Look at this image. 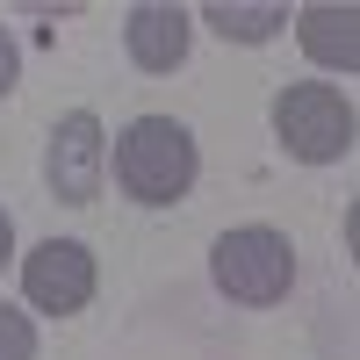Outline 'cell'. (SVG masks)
I'll return each instance as SVG.
<instances>
[{
    "label": "cell",
    "instance_id": "obj_10",
    "mask_svg": "<svg viewBox=\"0 0 360 360\" xmlns=\"http://www.w3.org/2000/svg\"><path fill=\"white\" fill-rule=\"evenodd\" d=\"M15 79H22V44L8 37V29H0V101L15 94Z\"/></svg>",
    "mask_w": 360,
    "mask_h": 360
},
{
    "label": "cell",
    "instance_id": "obj_2",
    "mask_svg": "<svg viewBox=\"0 0 360 360\" xmlns=\"http://www.w3.org/2000/svg\"><path fill=\"white\" fill-rule=\"evenodd\" d=\"M266 115H274L281 152L303 159V166H339V159H353V144H360V115L346 101V86H332V79H295V86H281Z\"/></svg>",
    "mask_w": 360,
    "mask_h": 360
},
{
    "label": "cell",
    "instance_id": "obj_7",
    "mask_svg": "<svg viewBox=\"0 0 360 360\" xmlns=\"http://www.w3.org/2000/svg\"><path fill=\"white\" fill-rule=\"evenodd\" d=\"M288 22H295V37H303V51L317 65H332V72L360 65V8H346V0H310V8H295Z\"/></svg>",
    "mask_w": 360,
    "mask_h": 360
},
{
    "label": "cell",
    "instance_id": "obj_5",
    "mask_svg": "<svg viewBox=\"0 0 360 360\" xmlns=\"http://www.w3.org/2000/svg\"><path fill=\"white\" fill-rule=\"evenodd\" d=\"M101 173H108V137H101V123H94L86 108L58 115V123H51V144H44V188H51L58 202L86 209V202L101 195Z\"/></svg>",
    "mask_w": 360,
    "mask_h": 360
},
{
    "label": "cell",
    "instance_id": "obj_8",
    "mask_svg": "<svg viewBox=\"0 0 360 360\" xmlns=\"http://www.w3.org/2000/svg\"><path fill=\"white\" fill-rule=\"evenodd\" d=\"M195 22H209L224 44H274L288 8H281V0H209Z\"/></svg>",
    "mask_w": 360,
    "mask_h": 360
},
{
    "label": "cell",
    "instance_id": "obj_3",
    "mask_svg": "<svg viewBox=\"0 0 360 360\" xmlns=\"http://www.w3.org/2000/svg\"><path fill=\"white\" fill-rule=\"evenodd\" d=\"M209 281L245 310H274L295 288V238L274 224H238L209 245Z\"/></svg>",
    "mask_w": 360,
    "mask_h": 360
},
{
    "label": "cell",
    "instance_id": "obj_11",
    "mask_svg": "<svg viewBox=\"0 0 360 360\" xmlns=\"http://www.w3.org/2000/svg\"><path fill=\"white\" fill-rule=\"evenodd\" d=\"M8 259H15V217L0 209V266H8Z\"/></svg>",
    "mask_w": 360,
    "mask_h": 360
},
{
    "label": "cell",
    "instance_id": "obj_4",
    "mask_svg": "<svg viewBox=\"0 0 360 360\" xmlns=\"http://www.w3.org/2000/svg\"><path fill=\"white\" fill-rule=\"evenodd\" d=\"M94 288H101V266H94V252H86L79 238H44V245L22 259V295H29V310H44V317H79L94 303Z\"/></svg>",
    "mask_w": 360,
    "mask_h": 360
},
{
    "label": "cell",
    "instance_id": "obj_6",
    "mask_svg": "<svg viewBox=\"0 0 360 360\" xmlns=\"http://www.w3.org/2000/svg\"><path fill=\"white\" fill-rule=\"evenodd\" d=\"M188 44H195V15L173 8V0H137V8L123 15V51L137 72H180L188 65Z\"/></svg>",
    "mask_w": 360,
    "mask_h": 360
},
{
    "label": "cell",
    "instance_id": "obj_1",
    "mask_svg": "<svg viewBox=\"0 0 360 360\" xmlns=\"http://www.w3.org/2000/svg\"><path fill=\"white\" fill-rule=\"evenodd\" d=\"M108 166H115V188H123L137 209H173V202H188L195 173H202V152H195L188 123H173V115H137V123H123Z\"/></svg>",
    "mask_w": 360,
    "mask_h": 360
},
{
    "label": "cell",
    "instance_id": "obj_9",
    "mask_svg": "<svg viewBox=\"0 0 360 360\" xmlns=\"http://www.w3.org/2000/svg\"><path fill=\"white\" fill-rule=\"evenodd\" d=\"M0 360H37V324L15 303H0Z\"/></svg>",
    "mask_w": 360,
    "mask_h": 360
}]
</instances>
